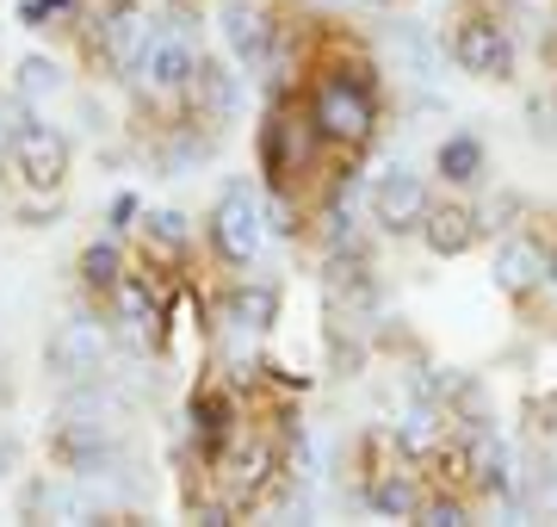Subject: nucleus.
Here are the masks:
<instances>
[{
	"label": "nucleus",
	"mask_w": 557,
	"mask_h": 527,
	"mask_svg": "<svg viewBox=\"0 0 557 527\" xmlns=\"http://www.w3.org/2000/svg\"><path fill=\"white\" fill-rule=\"evenodd\" d=\"M317 119H298V112H273V131H267V168L278 174H298L310 162V149H317Z\"/></svg>",
	"instance_id": "obj_9"
},
{
	"label": "nucleus",
	"mask_w": 557,
	"mask_h": 527,
	"mask_svg": "<svg viewBox=\"0 0 557 527\" xmlns=\"http://www.w3.org/2000/svg\"><path fill=\"white\" fill-rule=\"evenodd\" d=\"M193 87H199L205 112H236V100H242V87H236V75H230V69H205V62H199Z\"/></svg>",
	"instance_id": "obj_17"
},
{
	"label": "nucleus",
	"mask_w": 557,
	"mask_h": 527,
	"mask_svg": "<svg viewBox=\"0 0 557 527\" xmlns=\"http://www.w3.org/2000/svg\"><path fill=\"white\" fill-rule=\"evenodd\" d=\"M310 119H317L322 137L366 143L372 124H379V106H372V87L359 82V75H329V82L317 87V100H310Z\"/></svg>",
	"instance_id": "obj_1"
},
{
	"label": "nucleus",
	"mask_w": 557,
	"mask_h": 527,
	"mask_svg": "<svg viewBox=\"0 0 557 527\" xmlns=\"http://www.w3.org/2000/svg\"><path fill=\"white\" fill-rule=\"evenodd\" d=\"M260 230H267V218H260L255 193H248V186H230V193L218 199V211H211V236H218V248L230 255V261H255Z\"/></svg>",
	"instance_id": "obj_3"
},
{
	"label": "nucleus",
	"mask_w": 557,
	"mask_h": 527,
	"mask_svg": "<svg viewBox=\"0 0 557 527\" xmlns=\"http://www.w3.org/2000/svg\"><path fill=\"white\" fill-rule=\"evenodd\" d=\"M421 230H428V248L434 255H465V248L478 243V218L465 205H428Z\"/></svg>",
	"instance_id": "obj_12"
},
{
	"label": "nucleus",
	"mask_w": 557,
	"mask_h": 527,
	"mask_svg": "<svg viewBox=\"0 0 557 527\" xmlns=\"http://www.w3.org/2000/svg\"><path fill=\"white\" fill-rule=\"evenodd\" d=\"M7 459H13V446H0V471H7Z\"/></svg>",
	"instance_id": "obj_31"
},
{
	"label": "nucleus",
	"mask_w": 557,
	"mask_h": 527,
	"mask_svg": "<svg viewBox=\"0 0 557 527\" xmlns=\"http://www.w3.org/2000/svg\"><path fill=\"white\" fill-rule=\"evenodd\" d=\"M193 162H205V137H168V168H193Z\"/></svg>",
	"instance_id": "obj_26"
},
{
	"label": "nucleus",
	"mask_w": 557,
	"mask_h": 527,
	"mask_svg": "<svg viewBox=\"0 0 557 527\" xmlns=\"http://www.w3.org/2000/svg\"><path fill=\"white\" fill-rule=\"evenodd\" d=\"M193 428H199L205 441H218L223 428H230V404H223V397H199V404H193Z\"/></svg>",
	"instance_id": "obj_22"
},
{
	"label": "nucleus",
	"mask_w": 557,
	"mask_h": 527,
	"mask_svg": "<svg viewBox=\"0 0 557 527\" xmlns=\"http://www.w3.org/2000/svg\"><path fill=\"white\" fill-rule=\"evenodd\" d=\"M471 478H478L483 490H496V497H515V459H508V446L496 441V434H483L478 446H471Z\"/></svg>",
	"instance_id": "obj_14"
},
{
	"label": "nucleus",
	"mask_w": 557,
	"mask_h": 527,
	"mask_svg": "<svg viewBox=\"0 0 557 527\" xmlns=\"http://www.w3.org/2000/svg\"><path fill=\"white\" fill-rule=\"evenodd\" d=\"M354 7H372V13H379V7H391V0H354Z\"/></svg>",
	"instance_id": "obj_30"
},
{
	"label": "nucleus",
	"mask_w": 557,
	"mask_h": 527,
	"mask_svg": "<svg viewBox=\"0 0 557 527\" xmlns=\"http://www.w3.org/2000/svg\"><path fill=\"white\" fill-rule=\"evenodd\" d=\"M143 218V205H137V193H119L112 199V230H131V223Z\"/></svg>",
	"instance_id": "obj_28"
},
{
	"label": "nucleus",
	"mask_w": 557,
	"mask_h": 527,
	"mask_svg": "<svg viewBox=\"0 0 557 527\" xmlns=\"http://www.w3.org/2000/svg\"><path fill=\"white\" fill-rule=\"evenodd\" d=\"M453 57H458L465 75H483V82H502V75L515 69V50H508V38H502V25H490V20L458 25Z\"/></svg>",
	"instance_id": "obj_6"
},
{
	"label": "nucleus",
	"mask_w": 557,
	"mask_h": 527,
	"mask_svg": "<svg viewBox=\"0 0 557 527\" xmlns=\"http://www.w3.org/2000/svg\"><path fill=\"white\" fill-rule=\"evenodd\" d=\"M143 75H149V87H156V94H186V87H193V75H199L193 38H186L180 25H174V32H161V38H149Z\"/></svg>",
	"instance_id": "obj_8"
},
{
	"label": "nucleus",
	"mask_w": 557,
	"mask_h": 527,
	"mask_svg": "<svg viewBox=\"0 0 557 527\" xmlns=\"http://www.w3.org/2000/svg\"><path fill=\"white\" fill-rule=\"evenodd\" d=\"M440 174L458 181V186H471L483 174V143L478 137H453L446 149H440Z\"/></svg>",
	"instance_id": "obj_16"
},
{
	"label": "nucleus",
	"mask_w": 557,
	"mask_h": 527,
	"mask_svg": "<svg viewBox=\"0 0 557 527\" xmlns=\"http://www.w3.org/2000/svg\"><path fill=\"white\" fill-rule=\"evenodd\" d=\"M62 87V69L50 57H25L20 62V94L25 100H44V94H57Z\"/></svg>",
	"instance_id": "obj_20"
},
{
	"label": "nucleus",
	"mask_w": 557,
	"mask_h": 527,
	"mask_svg": "<svg viewBox=\"0 0 557 527\" xmlns=\"http://www.w3.org/2000/svg\"><path fill=\"white\" fill-rule=\"evenodd\" d=\"M434 434H440V416H434V409H416V416L403 422V446H409V453H428V446H434Z\"/></svg>",
	"instance_id": "obj_23"
},
{
	"label": "nucleus",
	"mask_w": 557,
	"mask_h": 527,
	"mask_svg": "<svg viewBox=\"0 0 557 527\" xmlns=\"http://www.w3.org/2000/svg\"><path fill=\"white\" fill-rule=\"evenodd\" d=\"M552 280H557V261H552Z\"/></svg>",
	"instance_id": "obj_32"
},
{
	"label": "nucleus",
	"mask_w": 557,
	"mask_h": 527,
	"mask_svg": "<svg viewBox=\"0 0 557 527\" xmlns=\"http://www.w3.org/2000/svg\"><path fill=\"white\" fill-rule=\"evenodd\" d=\"M545 248L539 243H527V236H515V243H502V261H496V273H502V285H533V280H545Z\"/></svg>",
	"instance_id": "obj_15"
},
{
	"label": "nucleus",
	"mask_w": 557,
	"mask_h": 527,
	"mask_svg": "<svg viewBox=\"0 0 557 527\" xmlns=\"http://www.w3.org/2000/svg\"><path fill=\"white\" fill-rule=\"evenodd\" d=\"M267 471H273V446H242L236 459H223V503L242 508L248 497H260Z\"/></svg>",
	"instance_id": "obj_11"
},
{
	"label": "nucleus",
	"mask_w": 557,
	"mask_h": 527,
	"mask_svg": "<svg viewBox=\"0 0 557 527\" xmlns=\"http://www.w3.org/2000/svg\"><path fill=\"white\" fill-rule=\"evenodd\" d=\"M223 317L236 329H248V335H260V329L278 323V292L273 285H236V292L223 298Z\"/></svg>",
	"instance_id": "obj_13"
},
{
	"label": "nucleus",
	"mask_w": 557,
	"mask_h": 527,
	"mask_svg": "<svg viewBox=\"0 0 557 527\" xmlns=\"http://www.w3.org/2000/svg\"><path fill=\"white\" fill-rule=\"evenodd\" d=\"M7 156H13V168H20V181L38 186V193H57L62 174H69V137L50 131V124H38V119L7 143Z\"/></svg>",
	"instance_id": "obj_2"
},
{
	"label": "nucleus",
	"mask_w": 557,
	"mask_h": 527,
	"mask_svg": "<svg viewBox=\"0 0 557 527\" xmlns=\"http://www.w3.org/2000/svg\"><path fill=\"white\" fill-rule=\"evenodd\" d=\"M81 273H87V285H119V248L94 243L87 255H81Z\"/></svg>",
	"instance_id": "obj_21"
},
{
	"label": "nucleus",
	"mask_w": 557,
	"mask_h": 527,
	"mask_svg": "<svg viewBox=\"0 0 557 527\" xmlns=\"http://www.w3.org/2000/svg\"><path fill=\"white\" fill-rule=\"evenodd\" d=\"M372 508H379V515H416L421 497H416V485H409L403 471H391V478H379V485H372Z\"/></svg>",
	"instance_id": "obj_18"
},
{
	"label": "nucleus",
	"mask_w": 557,
	"mask_h": 527,
	"mask_svg": "<svg viewBox=\"0 0 557 527\" xmlns=\"http://www.w3.org/2000/svg\"><path fill=\"white\" fill-rule=\"evenodd\" d=\"M25 124H32V112H25V94H20V100H0V149L20 137Z\"/></svg>",
	"instance_id": "obj_25"
},
{
	"label": "nucleus",
	"mask_w": 557,
	"mask_h": 527,
	"mask_svg": "<svg viewBox=\"0 0 557 527\" xmlns=\"http://www.w3.org/2000/svg\"><path fill=\"white\" fill-rule=\"evenodd\" d=\"M267 230H278V236H292V230H298V218H292V205H273V211H267Z\"/></svg>",
	"instance_id": "obj_29"
},
{
	"label": "nucleus",
	"mask_w": 557,
	"mask_h": 527,
	"mask_svg": "<svg viewBox=\"0 0 557 527\" xmlns=\"http://www.w3.org/2000/svg\"><path fill=\"white\" fill-rule=\"evenodd\" d=\"M44 360H50L57 379H87V372H100V366H106V335L87 323V317H69V323H57Z\"/></svg>",
	"instance_id": "obj_5"
},
{
	"label": "nucleus",
	"mask_w": 557,
	"mask_h": 527,
	"mask_svg": "<svg viewBox=\"0 0 557 527\" xmlns=\"http://www.w3.org/2000/svg\"><path fill=\"white\" fill-rule=\"evenodd\" d=\"M372 218L384 230H421V218H428V181L409 174V168H391L379 181V193H372Z\"/></svg>",
	"instance_id": "obj_7"
},
{
	"label": "nucleus",
	"mask_w": 557,
	"mask_h": 527,
	"mask_svg": "<svg viewBox=\"0 0 557 527\" xmlns=\"http://www.w3.org/2000/svg\"><path fill=\"white\" fill-rule=\"evenodd\" d=\"M416 515H421V522H434V527H458V522H465V508H458L453 497H434V503H421Z\"/></svg>",
	"instance_id": "obj_27"
},
{
	"label": "nucleus",
	"mask_w": 557,
	"mask_h": 527,
	"mask_svg": "<svg viewBox=\"0 0 557 527\" xmlns=\"http://www.w3.org/2000/svg\"><path fill=\"white\" fill-rule=\"evenodd\" d=\"M223 38H230V50H236L248 69H267V62H273V38H278L267 0H230V7H223Z\"/></svg>",
	"instance_id": "obj_4"
},
{
	"label": "nucleus",
	"mask_w": 557,
	"mask_h": 527,
	"mask_svg": "<svg viewBox=\"0 0 557 527\" xmlns=\"http://www.w3.org/2000/svg\"><path fill=\"white\" fill-rule=\"evenodd\" d=\"M112 292H119V310H124V317H131L143 335H156V298L143 292V280H119Z\"/></svg>",
	"instance_id": "obj_19"
},
{
	"label": "nucleus",
	"mask_w": 557,
	"mask_h": 527,
	"mask_svg": "<svg viewBox=\"0 0 557 527\" xmlns=\"http://www.w3.org/2000/svg\"><path fill=\"white\" fill-rule=\"evenodd\" d=\"M149 20H143L137 7H124V13H112L106 20V57H112V69L119 75H131V69H143V57H149Z\"/></svg>",
	"instance_id": "obj_10"
},
{
	"label": "nucleus",
	"mask_w": 557,
	"mask_h": 527,
	"mask_svg": "<svg viewBox=\"0 0 557 527\" xmlns=\"http://www.w3.org/2000/svg\"><path fill=\"white\" fill-rule=\"evenodd\" d=\"M149 236L161 248H186V218L180 211H149Z\"/></svg>",
	"instance_id": "obj_24"
}]
</instances>
